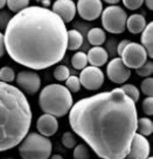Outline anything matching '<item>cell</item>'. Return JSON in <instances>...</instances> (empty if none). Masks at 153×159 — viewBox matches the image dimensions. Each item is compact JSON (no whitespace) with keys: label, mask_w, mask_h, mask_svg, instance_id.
<instances>
[{"label":"cell","mask_w":153,"mask_h":159,"mask_svg":"<svg viewBox=\"0 0 153 159\" xmlns=\"http://www.w3.org/2000/svg\"><path fill=\"white\" fill-rule=\"evenodd\" d=\"M136 103L120 88L77 101L69 111L73 132L102 159H125L137 134Z\"/></svg>","instance_id":"obj_1"},{"label":"cell","mask_w":153,"mask_h":159,"mask_svg":"<svg viewBox=\"0 0 153 159\" xmlns=\"http://www.w3.org/2000/svg\"><path fill=\"white\" fill-rule=\"evenodd\" d=\"M67 27L52 10L28 6L6 26L5 48L16 63L42 70L59 63L67 52Z\"/></svg>","instance_id":"obj_2"},{"label":"cell","mask_w":153,"mask_h":159,"mask_svg":"<svg viewBox=\"0 0 153 159\" xmlns=\"http://www.w3.org/2000/svg\"><path fill=\"white\" fill-rule=\"evenodd\" d=\"M32 110L25 94L12 84L0 82V152L19 145L28 134Z\"/></svg>","instance_id":"obj_3"},{"label":"cell","mask_w":153,"mask_h":159,"mask_svg":"<svg viewBox=\"0 0 153 159\" xmlns=\"http://www.w3.org/2000/svg\"><path fill=\"white\" fill-rule=\"evenodd\" d=\"M39 105L45 114L63 117L73 107V96L64 85L48 84L40 93Z\"/></svg>","instance_id":"obj_4"},{"label":"cell","mask_w":153,"mask_h":159,"mask_svg":"<svg viewBox=\"0 0 153 159\" xmlns=\"http://www.w3.org/2000/svg\"><path fill=\"white\" fill-rule=\"evenodd\" d=\"M53 145L49 138L38 132H30L19 144V154L22 159H49Z\"/></svg>","instance_id":"obj_5"},{"label":"cell","mask_w":153,"mask_h":159,"mask_svg":"<svg viewBox=\"0 0 153 159\" xmlns=\"http://www.w3.org/2000/svg\"><path fill=\"white\" fill-rule=\"evenodd\" d=\"M101 15L102 25L105 30L112 34H122L125 32L128 14L120 6H108Z\"/></svg>","instance_id":"obj_6"},{"label":"cell","mask_w":153,"mask_h":159,"mask_svg":"<svg viewBox=\"0 0 153 159\" xmlns=\"http://www.w3.org/2000/svg\"><path fill=\"white\" fill-rule=\"evenodd\" d=\"M120 59L128 69H138L147 61V53L142 45L130 42L123 50Z\"/></svg>","instance_id":"obj_7"},{"label":"cell","mask_w":153,"mask_h":159,"mask_svg":"<svg viewBox=\"0 0 153 159\" xmlns=\"http://www.w3.org/2000/svg\"><path fill=\"white\" fill-rule=\"evenodd\" d=\"M79 80L81 87L87 90H97L104 83V74L99 68L89 66L81 71Z\"/></svg>","instance_id":"obj_8"},{"label":"cell","mask_w":153,"mask_h":159,"mask_svg":"<svg viewBox=\"0 0 153 159\" xmlns=\"http://www.w3.org/2000/svg\"><path fill=\"white\" fill-rule=\"evenodd\" d=\"M15 81L20 89H22L27 95H35L40 90L41 80L35 71L22 70L15 75Z\"/></svg>","instance_id":"obj_9"},{"label":"cell","mask_w":153,"mask_h":159,"mask_svg":"<svg viewBox=\"0 0 153 159\" xmlns=\"http://www.w3.org/2000/svg\"><path fill=\"white\" fill-rule=\"evenodd\" d=\"M106 75L111 82L116 84H123L130 79L131 70L124 65L120 57H115L106 66Z\"/></svg>","instance_id":"obj_10"},{"label":"cell","mask_w":153,"mask_h":159,"mask_svg":"<svg viewBox=\"0 0 153 159\" xmlns=\"http://www.w3.org/2000/svg\"><path fill=\"white\" fill-rule=\"evenodd\" d=\"M76 12L79 16L87 21L98 19L103 12V2L101 0H79L76 5Z\"/></svg>","instance_id":"obj_11"},{"label":"cell","mask_w":153,"mask_h":159,"mask_svg":"<svg viewBox=\"0 0 153 159\" xmlns=\"http://www.w3.org/2000/svg\"><path fill=\"white\" fill-rule=\"evenodd\" d=\"M150 143L146 137L136 134L131 142L130 151L125 159H147L150 157Z\"/></svg>","instance_id":"obj_12"},{"label":"cell","mask_w":153,"mask_h":159,"mask_svg":"<svg viewBox=\"0 0 153 159\" xmlns=\"http://www.w3.org/2000/svg\"><path fill=\"white\" fill-rule=\"evenodd\" d=\"M52 12L57 15L64 24H67L75 18L76 5L73 0H56L53 4Z\"/></svg>","instance_id":"obj_13"},{"label":"cell","mask_w":153,"mask_h":159,"mask_svg":"<svg viewBox=\"0 0 153 159\" xmlns=\"http://www.w3.org/2000/svg\"><path fill=\"white\" fill-rule=\"evenodd\" d=\"M36 129L39 131L38 134L48 138L50 136H54L57 132V130H59V120H57L56 117L52 116V115L43 114L38 118Z\"/></svg>","instance_id":"obj_14"},{"label":"cell","mask_w":153,"mask_h":159,"mask_svg":"<svg viewBox=\"0 0 153 159\" xmlns=\"http://www.w3.org/2000/svg\"><path fill=\"white\" fill-rule=\"evenodd\" d=\"M109 54L103 47H92L87 54L88 63H90L91 67L99 68L108 62Z\"/></svg>","instance_id":"obj_15"},{"label":"cell","mask_w":153,"mask_h":159,"mask_svg":"<svg viewBox=\"0 0 153 159\" xmlns=\"http://www.w3.org/2000/svg\"><path fill=\"white\" fill-rule=\"evenodd\" d=\"M146 19L142 14H132L128 16L126 20V30L132 34H139L142 33L146 27Z\"/></svg>","instance_id":"obj_16"},{"label":"cell","mask_w":153,"mask_h":159,"mask_svg":"<svg viewBox=\"0 0 153 159\" xmlns=\"http://www.w3.org/2000/svg\"><path fill=\"white\" fill-rule=\"evenodd\" d=\"M142 46L146 50L148 57H153V22H148L142 32Z\"/></svg>","instance_id":"obj_17"},{"label":"cell","mask_w":153,"mask_h":159,"mask_svg":"<svg viewBox=\"0 0 153 159\" xmlns=\"http://www.w3.org/2000/svg\"><path fill=\"white\" fill-rule=\"evenodd\" d=\"M83 43V36L76 30H70L67 32V49L77 50Z\"/></svg>","instance_id":"obj_18"},{"label":"cell","mask_w":153,"mask_h":159,"mask_svg":"<svg viewBox=\"0 0 153 159\" xmlns=\"http://www.w3.org/2000/svg\"><path fill=\"white\" fill-rule=\"evenodd\" d=\"M106 40V35L103 30H101L98 27H95L88 32V41L90 45L95 46V47H101L105 42Z\"/></svg>","instance_id":"obj_19"},{"label":"cell","mask_w":153,"mask_h":159,"mask_svg":"<svg viewBox=\"0 0 153 159\" xmlns=\"http://www.w3.org/2000/svg\"><path fill=\"white\" fill-rule=\"evenodd\" d=\"M137 131L139 134L144 137L152 134L153 132V122L147 117H140L137 120Z\"/></svg>","instance_id":"obj_20"},{"label":"cell","mask_w":153,"mask_h":159,"mask_svg":"<svg viewBox=\"0 0 153 159\" xmlns=\"http://www.w3.org/2000/svg\"><path fill=\"white\" fill-rule=\"evenodd\" d=\"M71 65L75 69L83 70L87 65H88V60H87V54L83 52H77L73 55L71 57Z\"/></svg>","instance_id":"obj_21"},{"label":"cell","mask_w":153,"mask_h":159,"mask_svg":"<svg viewBox=\"0 0 153 159\" xmlns=\"http://www.w3.org/2000/svg\"><path fill=\"white\" fill-rule=\"evenodd\" d=\"M6 5L10 8V11H12L15 14H18L21 11L26 10L28 7L29 1L28 0H7Z\"/></svg>","instance_id":"obj_22"},{"label":"cell","mask_w":153,"mask_h":159,"mask_svg":"<svg viewBox=\"0 0 153 159\" xmlns=\"http://www.w3.org/2000/svg\"><path fill=\"white\" fill-rule=\"evenodd\" d=\"M73 156H74V159H90L91 152H90V149L88 145L77 144L74 148Z\"/></svg>","instance_id":"obj_23"},{"label":"cell","mask_w":153,"mask_h":159,"mask_svg":"<svg viewBox=\"0 0 153 159\" xmlns=\"http://www.w3.org/2000/svg\"><path fill=\"white\" fill-rule=\"evenodd\" d=\"M120 89L124 94L126 95L128 97L133 101V103H137L140 98V93H139V89L133 84H124L120 87Z\"/></svg>","instance_id":"obj_24"},{"label":"cell","mask_w":153,"mask_h":159,"mask_svg":"<svg viewBox=\"0 0 153 159\" xmlns=\"http://www.w3.org/2000/svg\"><path fill=\"white\" fill-rule=\"evenodd\" d=\"M15 81V71L11 67H2L0 69V82H4L10 84L11 82Z\"/></svg>","instance_id":"obj_25"},{"label":"cell","mask_w":153,"mask_h":159,"mask_svg":"<svg viewBox=\"0 0 153 159\" xmlns=\"http://www.w3.org/2000/svg\"><path fill=\"white\" fill-rule=\"evenodd\" d=\"M61 142H62L64 148H67V149H74L75 146L77 145V140H76L75 134L73 132H70V131H65L62 134Z\"/></svg>","instance_id":"obj_26"},{"label":"cell","mask_w":153,"mask_h":159,"mask_svg":"<svg viewBox=\"0 0 153 159\" xmlns=\"http://www.w3.org/2000/svg\"><path fill=\"white\" fill-rule=\"evenodd\" d=\"M69 76H70V71L65 66H57L54 69V77L59 82H65Z\"/></svg>","instance_id":"obj_27"},{"label":"cell","mask_w":153,"mask_h":159,"mask_svg":"<svg viewBox=\"0 0 153 159\" xmlns=\"http://www.w3.org/2000/svg\"><path fill=\"white\" fill-rule=\"evenodd\" d=\"M136 73L140 77H145V79L150 77L153 74V62L152 61H146L140 68L136 69Z\"/></svg>","instance_id":"obj_28"},{"label":"cell","mask_w":153,"mask_h":159,"mask_svg":"<svg viewBox=\"0 0 153 159\" xmlns=\"http://www.w3.org/2000/svg\"><path fill=\"white\" fill-rule=\"evenodd\" d=\"M65 88L73 94L79 93L81 89V83H79V77L77 76H69L65 81Z\"/></svg>","instance_id":"obj_29"},{"label":"cell","mask_w":153,"mask_h":159,"mask_svg":"<svg viewBox=\"0 0 153 159\" xmlns=\"http://www.w3.org/2000/svg\"><path fill=\"white\" fill-rule=\"evenodd\" d=\"M140 89L146 97H152L153 95V79L152 77H147L140 84Z\"/></svg>","instance_id":"obj_30"},{"label":"cell","mask_w":153,"mask_h":159,"mask_svg":"<svg viewBox=\"0 0 153 159\" xmlns=\"http://www.w3.org/2000/svg\"><path fill=\"white\" fill-rule=\"evenodd\" d=\"M143 111L147 116L153 115V97H146L143 101Z\"/></svg>","instance_id":"obj_31"},{"label":"cell","mask_w":153,"mask_h":159,"mask_svg":"<svg viewBox=\"0 0 153 159\" xmlns=\"http://www.w3.org/2000/svg\"><path fill=\"white\" fill-rule=\"evenodd\" d=\"M123 4L126 8L134 11V10H138L139 7L144 4V1H142V0H124Z\"/></svg>","instance_id":"obj_32"},{"label":"cell","mask_w":153,"mask_h":159,"mask_svg":"<svg viewBox=\"0 0 153 159\" xmlns=\"http://www.w3.org/2000/svg\"><path fill=\"white\" fill-rule=\"evenodd\" d=\"M130 42H131V41H130V40H128V39H124V40H122V41L119 42L118 47H117V53H118L119 57H120V55H122V53H123V50L125 49V47H126Z\"/></svg>","instance_id":"obj_33"},{"label":"cell","mask_w":153,"mask_h":159,"mask_svg":"<svg viewBox=\"0 0 153 159\" xmlns=\"http://www.w3.org/2000/svg\"><path fill=\"white\" fill-rule=\"evenodd\" d=\"M6 53L5 48V39H4V34L0 32V57H2Z\"/></svg>","instance_id":"obj_34"},{"label":"cell","mask_w":153,"mask_h":159,"mask_svg":"<svg viewBox=\"0 0 153 159\" xmlns=\"http://www.w3.org/2000/svg\"><path fill=\"white\" fill-rule=\"evenodd\" d=\"M144 4L146 5V7H147L150 11L153 10V1L152 0H146V1H144Z\"/></svg>","instance_id":"obj_35"},{"label":"cell","mask_w":153,"mask_h":159,"mask_svg":"<svg viewBox=\"0 0 153 159\" xmlns=\"http://www.w3.org/2000/svg\"><path fill=\"white\" fill-rule=\"evenodd\" d=\"M41 4H42V5H43V8H47V7H48V6L50 5V4H52V2H50L49 0H42V1H41Z\"/></svg>","instance_id":"obj_36"},{"label":"cell","mask_w":153,"mask_h":159,"mask_svg":"<svg viewBox=\"0 0 153 159\" xmlns=\"http://www.w3.org/2000/svg\"><path fill=\"white\" fill-rule=\"evenodd\" d=\"M105 2H106V4H110V5H112V6H115L116 4H118L119 0H106Z\"/></svg>","instance_id":"obj_37"},{"label":"cell","mask_w":153,"mask_h":159,"mask_svg":"<svg viewBox=\"0 0 153 159\" xmlns=\"http://www.w3.org/2000/svg\"><path fill=\"white\" fill-rule=\"evenodd\" d=\"M49 159H63V157L61 154H52L49 157Z\"/></svg>","instance_id":"obj_38"},{"label":"cell","mask_w":153,"mask_h":159,"mask_svg":"<svg viewBox=\"0 0 153 159\" xmlns=\"http://www.w3.org/2000/svg\"><path fill=\"white\" fill-rule=\"evenodd\" d=\"M6 6V0H0V10Z\"/></svg>","instance_id":"obj_39"},{"label":"cell","mask_w":153,"mask_h":159,"mask_svg":"<svg viewBox=\"0 0 153 159\" xmlns=\"http://www.w3.org/2000/svg\"><path fill=\"white\" fill-rule=\"evenodd\" d=\"M147 159H153V158H152V157H148V158H147Z\"/></svg>","instance_id":"obj_40"},{"label":"cell","mask_w":153,"mask_h":159,"mask_svg":"<svg viewBox=\"0 0 153 159\" xmlns=\"http://www.w3.org/2000/svg\"><path fill=\"white\" fill-rule=\"evenodd\" d=\"M4 159H14V158H4Z\"/></svg>","instance_id":"obj_41"}]
</instances>
